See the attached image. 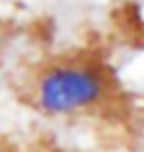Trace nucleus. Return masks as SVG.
I'll return each mask as SVG.
<instances>
[{
	"instance_id": "1",
	"label": "nucleus",
	"mask_w": 144,
	"mask_h": 152,
	"mask_svg": "<svg viewBox=\"0 0 144 152\" xmlns=\"http://www.w3.org/2000/svg\"><path fill=\"white\" fill-rule=\"evenodd\" d=\"M105 83L87 67H54L46 71L35 91L37 108L46 115H72L93 108L103 96Z\"/></svg>"
},
{
	"instance_id": "2",
	"label": "nucleus",
	"mask_w": 144,
	"mask_h": 152,
	"mask_svg": "<svg viewBox=\"0 0 144 152\" xmlns=\"http://www.w3.org/2000/svg\"><path fill=\"white\" fill-rule=\"evenodd\" d=\"M37 152H67L63 148H56V147H52V148H43V150H37Z\"/></svg>"
}]
</instances>
